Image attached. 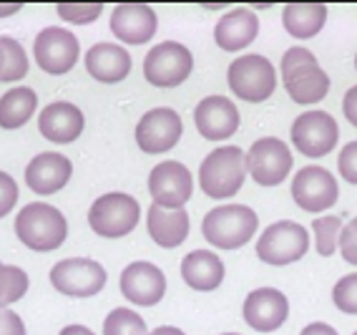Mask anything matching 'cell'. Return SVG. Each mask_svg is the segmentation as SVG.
<instances>
[{
  "label": "cell",
  "mask_w": 357,
  "mask_h": 335,
  "mask_svg": "<svg viewBox=\"0 0 357 335\" xmlns=\"http://www.w3.org/2000/svg\"><path fill=\"white\" fill-rule=\"evenodd\" d=\"M280 71L287 94L300 106L319 103L330 91V76L319 68L314 53L302 48V45H294L282 56Z\"/></svg>",
  "instance_id": "obj_1"
},
{
  "label": "cell",
  "mask_w": 357,
  "mask_h": 335,
  "mask_svg": "<svg viewBox=\"0 0 357 335\" xmlns=\"http://www.w3.org/2000/svg\"><path fill=\"white\" fill-rule=\"evenodd\" d=\"M15 234L26 247L36 252L58 250L68 237V222L53 204L31 202L15 217Z\"/></svg>",
  "instance_id": "obj_2"
},
{
  "label": "cell",
  "mask_w": 357,
  "mask_h": 335,
  "mask_svg": "<svg viewBox=\"0 0 357 335\" xmlns=\"http://www.w3.org/2000/svg\"><path fill=\"white\" fill-rule=\"evenodd\" d=\"M247 179V154L239 147H217L199 167V187L211 200H229Z\"/></svg>",
  "instance_id": "obj_3"
},
{
  "label": "cell",
  "mask_w": 357,
  "mask_h": 335,
  "mask_svg": "<svg viewBox=\"0 0 357 335\" xmlns=\"http://www.w3.org/2000/svg\"><path fill=\"white\" fill-rule=\"evenodd\" d=\"M257 227H259V217L252 207L224 204L206 212L204 222H202V234L211 247L236 250L255 237Z\"/></svg>",
  "instance_id": "obj_4"
},
{
  "label": "cell",
  "mask_w": 357,
  "mask_h": 335,
  "mask_svg": "<svg viewBox=\"0 0 357 335\" xmlns=\"http://www.w3.org/2000/svg\"><path fill=\"white\" fill-rule=\"evenodd\" d=\"M141 219V204L126 192H109L101 194L89 209L91 230L101 237H126L134 232Z\"/></svg>",
  "instance_id": "obj_5"
},
{
  "label": "cell",
  "mask_w": 357,
  "mask_h": 335,
  "mask_svg": "<svg viewBox=\"0 0 357 335\" xmlns=\"http://www.w3.org/2000/svg\"><path fill=\"white\" fill-rule=\"evenodd\" d=\"M227 81H229V89L242 101L259 103L275 94L277 71L269 59H264L259 53H247V56H239L229 64Z\"/></svg>",
  "instance_id": "obj_6"
},
{
  "label": "cell",
  "mask_w": 357,
  "mask_h": 335,
  "mask_svg": "<svg viewBox=\"0 0 357 335\" xmlns=\"http://www.w3.org/2000/svg\"><path fill=\"white\" fill-rule=\"evenodd\" d=\"M310 250V232L292 219H280L259 234L257 258L267 265H292Z\"/></svg>",
  "instance_id": "obj_7"
},
{
  "label": "cell",
  "mask_w": 357,
  "mask_h": 335,
  "mask_svg": "<svg viewBox=\"0 0 357 335\" xmlns=\"http://www.w3.org/2000/svg\"><path fill=\"white\" fill-rule=\"evenodd\" d=\"M194 68V56L186 45L176 40H164L153 45L144 59V76L151 86L159 89H174L184 84Z\"/></svg>",
  "instance_id": "obj_8"
},
{
  "label": "cell",
  "mask_w": 357,
  "mask_h": 335,
  "mask_svg": "<svg viewBox=\"0 0 357 335\" xmlns=\"http://www.w3.org/2000/svg\"><path fill=\"white\" fill-rule=\"evenodd\" d=\"M247 172L259 187H277L292 172V151L277 136H264L249 147Z\"/></svg>",
  "instance_id": "obj_9"
},
{
  "label": "cell",
  "mask_w": 357,
  "mask_h": 335,
  "mask_svg": "<svg viewBox=\"0 0 357 335\" xmlns=\"http://www.w3.org/2000/svg\"><path fill=\"white\" fill-rule=\"evenodd\" d=\"M106 267L89 258H68L51 267L53 288L70 297L98 295L106 285Z\"/></svg>",
  "instance_id": "obj_10"
},
{
  "label": "cell",
  "mask_w": 357,
  "mask_h": 335,
  "mask_svg": "<svg viewBox=\"0 0 357 335\" xmlns=\"http://www.w3.org/2000/svg\"><path fill=\"white\" fill-rule=\"evenodd\" d=\"M340 142V126L327 111H305L292 124V144L300 149V154L317 159L327 156Z\"/></svg>",
  "instance_id": "obj_11"
},
{
  "label": "cell",
  "mask_w": 357,
  "mask_h": 335,
  "mask_svg": "<svg viewBox=\"0 0 357 335\" xmlns=\"http://www.w3.org/2000/svg\"><path fill=\"white\" fill-rule=\"evenodd\" d=\"M33 56H36V61H38V66L45 73L61 76V73H68L78 64L81 45H78V38L68 28L51 26V28H43L36 36Z\"/></svg>",
  "instance_id": "obj_12"
},
{
  "label": "cell",
  "mask_w": 357,
  "mask_h": 335,
  "mask_svg": "<svg viewBox=\"0 0 357 335\" xmlns=\"http://www.w3.org/2000/svg\"><path fill=\"white\" fill-rule=\"evenodd\" d=\"M194 192V177L181 161H161L149 174V194L153 204L164 209H181Z\"/></svg>",
  "instance_id": "obj_13"
},
{
  "label": "cell",
  "mask_w": 357,
  "mask_h": 335,
  "mask_svg": "<svg viewBox=\"0 0 357 335\" xmlns=\"http://www.w3.org/2000/svg\"><path fill=\"white\" fill-rule=\"evenodd\" d=\"M340 197L337 179L325 167H302L292 179V200L307 212H325Z\"/></svg>",
  "instance_id": "obj_14"
},
{
  "label": "cell",
  "mask_w": 357,
  "mask_h": 335,
  "mask_svg": "<svg viewBox=\"0 0 357 335\" xmlns=\"http://www.w3.org/2000/svg\"><path fill=\"white\" fill-rule=\"evenodd\" d=\"M181 131H184V124H181V117L176 111L169 109V106H159V109L146 111L139 119L136 144L146 154H161V151H169V149L176 147L178 139H181Z\"/></svg>",
  "instance_id": "obj_15"
},
{
  "label": "cell",
  "mask_w": 357,
  "mask_h": 335,
  "mask_svg": "<svg viewBox=\"0 0 357 335\" xmlns=\"http://www.w3.org/2000/svg\"><path fill=\"white\" fill-rule=\"evenodd\" d=\"M242 315L249 328H255L257 333L280 330L289 315L287 295L280 292L277 288H259V290H252L247 295V300H244Z\"/></svg>",
  "instance_id": "obj_16"
},
{
  "label": "cell",
  "mask_w": 357,
  "mask_h": 335,
  "mask_svg": "<svg viewBox=\"0 0 357 335\" xmlns=\"http://www.w3.org/2000/svg\"><path fill=\"white\" fill-rule=\"evenodd\" d=\"M239 109L227 96H206L194 109V124L197 131L209 142H224L236 134L239 129Z\"/></svg>",
  "instance_id": "obj_17"
},
{
  "label": "cell",
  "mask_w": 357,
  "mask_h": 335,
  "mask_svg": "<svg viewBox=\"0 0 357 335\" xmlns=\"http://www.w3.org/2000/svg\"><path fill=\"white\" fill-rule=\"evenodd\" d=\"M166 277L153 262H131L121 272V295L139 308H151L164 297Z\"/></svg>",
  "instance_id": "obj_18"
},
{
  "label": "cell",
  "mask_w": 357,
  "mask_h": 335,
  "mask_svg": "<svg viewBox=\"0 0 357 335\" xmlns=\"http://www.w3.org/2000/svg\"><path fill=\"white\" fill-rule=\"evenodd\" d=\"M156 26H159V18L151 6L123 3V6H116L111 13V31L121 43L128 45L149 43L156 33Z\"/></svg>",
  "instance_id": "obj_19"
},
{
  "label": "cell",
  "mask_w": 357,
  "mask_h": 335,
  "mask_svg": "<svg viewBox=\"0 0 357 335\" xmlns=\"http://www.w3.org/2000/svg\"><path fill=\"white\" fill-rule=\"evenodd\" d=\"M70 174H73V164L68 156L58 151H40L26 167V184L36 194H56L68 184Z\"/></svg>",
  "instance_id": "obj_20"
},
{
  "label": "cell",
  "mask_w": 357,
  "mask_h": 335,
  "mask_svg": "<svg viewBox=\"0 0 357 335\" xmlns=\"http://www.w3.org/2000/svg\"><path fill=\"white\" fill-rule=\"evenodd\" d=\"M38 129L48 142L70 144V142H76L83 131V114L76 103L53 101L40 111Z\"/></svg>",
  "instance_id": "obj_21"
},
{
  "label": "cell",
  "mask_w": 357,
  "mask_h": 335,
  "mask_svg": "<svg viewBox=\"0 0 357 335\" xmlns=\"http://www.w3.org/2000/svg\"><path fill=\"white\" fill-rule=\"evenodd\" d=\"M257 33H259V18L255 10L234 8L219 18L217 28H214V40L224 51H242L255 43Z\"/></svg>",
  "instance_id": "obj_22"
},
{
  "label": "cell",
  "mask_w": 357,
  "mask_h": 335,
  "mask_svg": "<svg viewBox=\"0 0 357 335\" xmlns=\"http://www.w3.org/2000/svg\"><path fill=\"white\" fill-rule=\"evenodd\" d=\"M86 68L101 84H119L131 71V56L119 43H96L86 53Z\"/></svg>",
  "instance_id": "obj_23"
},
{
  "label": "cell",
  "mask_w": 357,
  "mask_h": 335,
  "mask_svg": "<svg viewBox=\"0 0 357 335\" xmlns=\"http://www.w3.org/2000/svg\"><path fill=\"white\" fill-rule=\"evenodd\" d=\"M181 277L194 290H217L224 280V262L219 260L217 252L194 250L181 260Z\"/></svg>",
  "instance_id": "obj_24"
},
{
  "label": "cell",
  "mask_w": 357,
  "mask_h": 335,
  "mask_svg": "<svg viewBox=\"0 0 357 335\" xmlns=\"http://www.w3.org/2000/svg\"><path fill=\"white\" fill-rule=\"evenodd\" d=\"M149 234L159 247H178L189 237V214L186 209H164L159 204L149 207Z\"/></svg>",
  "instance_id": "obj_25"
},
{
  "label": "cell",
  "mask_w": 357,
  "mask_h": 335,
  "mask_svg": "<svg viewBox=\"0 0 357 335\" xmlns=\"http://www.w3.org/2000/svg\"><path fill=\"white\" fill-rule=\"evenodd\" d=\"M38 109V94L28 86H13L0 96V129H20Z\"/></svg>",
  "instance_id": "obj_26"
},
{
  "label": "cell",
  "mask_w": 357,
  "mask_h": 335,
  "mask_svg": "<svg viewBox=\"0 0 357 335\" xmlns=\"http://www.w3.org/2000/svg\"><path fill=\"white\" fill-rule=\"evenodd\" d=\"M327 20V6L319 3H289L282 10V23L287 28L289 36L294 38H312L322 31Z\"/></svg>",
  "instance_id": "obj_27"
},
{
  "label": "cell",
  "mask_w": 357,
  "mask_h": 335,
  "mask_svg": "<svg viewBox=\"0 0 357 335\" xmlns=\"http://www.w3.org/2000/svg\"><path fill=\"white\" fill-rule=\"evenodd\" d=\"M28 73V56L10 36H0V84H13Z\"/></svg>",
  "instance_id": "obj_28"
},
{
  "label": "cell",
  "mask_w": 357,
  "mask_h": 335,
  "mask_svg": "<svg viewBox=\"0 0 357 335\" xmlns=\"http://www.w3.org/2000/svg\"><path fill=\"white\" fill-rule=\"evenodd\" d=\"M28 285H31V280H28L23 267L0 265V308L18 303L20 297L28 292Z\"/></svg>",
  "instance_id": "obj_29"
},
{
  "label": "cell",
  "mask_w": 357,
  "mask_h": 335,
  "mask_svg": "<svg viewBox=\"0 0 357 335\" xmlns=\"http://www.w3.org/2000/svg\"><path fill=\"white\" fill-rule=\"evenodd\" d=\"M103 335H149V328L136 310L116 308L103 320Z\"/></svg>",
  "instance_id": "obj_30"
},
{
  "label": "cell",
  "mask_w": 357,
  "mask_h": 335,
  "mask_svg": "<svg viewBox=\"0 0 357 335\" xmlns=\"http://www.w3.org/2000/svg\"><path fill=\"white\" fill-rule=\"evenodd\" d=\"M314 230V250L322 255V258H330L337 250V239L342 232V222L335 214H325V217H317L312 222Z\"/></svg>",
  "instance_id": "obj_31"
},
{
  "label": "cell",
  "mask_w": 357,
  "mask_h": 335,
  "mask_svg": "<svg viewBox=\"0 0 357 335\" xmlns=\"http://www.w3.org/2000/svg\"><path fill=\"white\" fill-rule=\"evenodd\" d=\"M332 300L342 313L347 315H357V272H350L337 280V285L332 288Z\"/></svg>",
  "instance_id": "obj_32"
},
{
  "label": "cell",
  "mask_w": 357,
  "mask_h": 335,
  "mask_svg": "<svg viewBox=\"0 0 357 335\" xmlns=\"http://www.w3.org/2000/svg\"><path fill=\"white\" fill-rule=\"evenodd\" d=\"M103 6L98 3H86V6H73V3H63L58 6V18L68 20V23H76V26H86V23H93V20L101 15Z\"/></svg>",
  "instance_id": "obj_33"
},
{
  "label": "cell",
  "mask_w": 357,
  "mask_h": 335,
  "mask_svg": "<svg viewBox=\"0 0 357 335\" xmlns=\"http://www.w3.org/2000/svg\"><path fill=\"white\" fill-rule=\"evenodd\" d=\"M340 255L347 265H357V217L347 225H342V232L337 239Z\"/></svg>",
  "instance_id": "obj_34"
},
{
  "label": "cell",
  "mask_w": 357,
  "mask_h": 335,
  "mask_svg": "<svg viewBox=\"0 0 357 335\" xmlns=\"http://www.w3.org/2000/svg\"><path fill=\"white\" fill-rule=\"evenodd\" d=\"M340 177H342L347 184H357V142H350L347 147H342L337 159Z\"/></svg>",
  "instance_id": "obj_35"
},
{
  "label": "cell",
  "mask_w": 357,
  "mask_h": 335,
  "mask_svg": "<svg viewBox=\"0 0 357 335\" xmlns=\"http://www.w3.org/2000/svg\"><path fill=\"white\" fill-rule=\"evenodd\" d=\"M18 184L8 172H0V217H6L15 204H18Z\"/></svg>",
  "instance_id": "obj_36"
},
{
  "label": "cell",
  "mask_w": 357,
  "mask_h": 335,
  "mask_svg": "<svg viewBox=\"0 0 357 335\" xmlns=\"http://www.w3.org/2000/svg\"><path fill=\"white\" fill-rule=\"evenodd\" d=\"M0 335H26V325L10 308H0Z\"/></svg>",
  "instance_id": "obj_37"
},
{
  "label": "cell",
  "mask_w": 357,
  "mask_h": 335,
  "mask_svg": "<svg viewBox=\"0 0 357 335\" xmlns=\"http://www.w3.org/2000/svg\"><path fill=\"white\" fill-rule=\"evenodd\" d=\"M342 114H344V119L352 124V126H357V86L347 89V94H344V98H342Z\"/></svg>",
  "instance_id": "obj_38"
},
{
  "label": "cell",
  "mask_w": 357,
  "mask_h": 335,
  "mask_svg": "<svg viewBox=\"0 0 357 335\" xmlns=\"http://www.w3.org/2000/svg\"><path fill=\"white\" fill-rule=\"evenodd\" d=\"M300 335H340V333L332 325H327V322H310L307 328H302Z\"/></svg>",
  "instance_id": "obj_39"
},
{
  "label": "cell",
  "mask_w": 357,
  "mask_h": 335,
  "mask_svg": "<svg viewBox=\"0 0 357 335\" xmlns=\"http://www.w3.org/2000/svg\"><path fill=\"white\" fill-rule=\"evenodd\" d=\"M61 335H96V333L89 330L86 325H66V328L61 330Z\"/></svg>",
  "instance_id": "obj_40"
},
{
  "label": "cell",
  "mask_w": 357,
  "mask_h": 335,
  "mask_svg": "<svg viewBox=\"0 0 357 335\" xmlns=\"http://www.w3.org/2000/svg\"><path fill=\"white\" fill-rule=\"evenodd\" d=\"M149 335H186V333H184V330L174 328V325H161V328L151 330Z\"/></svg>",
  "instance_id": "obj_41"
},
{
  "label": "cell",
  "mask_w": 357,
  "mask_h": 335,
  "mask_svg": "<svg viewBox=\"0 0 357 335\" xmlns=\"http://www.w3.org/2000/svg\"><path fill=\"white\" fill-rule=\"evenodd\" d=\"M20 10V6H8V8H0V18L3 15H13V13H18Z\"/></svg>",
  "instance_id": "obj_42"
},
{
  "label": "cell",
  "mask_w": 357,
  "mask_h": 335,
  "mask_svg": "<svg viewBox=\"0 0 357 335\" xmlns=\"http://www.w3.org/2000/svg\"><path fill=\"white\" fill-rule=\"evenodd\" d=\"M222 335H239V333H222Z\"/></svg>",
  "instance_id": "obj_43"
},
{
  "label": "cell",
  "mask_w": 357,
  "mask_h": 335,
  "mask_svg": "<svg viewBox=\"0 0 357 335\" xmlns=\"http://www.w3.org/2000/svg\"><path fill=\"white\" fill-rule=\"evenodd\" d=\"M355 68H357V56H355Z\"/></svg>",
  "instance_id": "obj_44"
},
{
  "label": "cell",
  "mask_w": 357,
  "mask_h": 335,
  "mask_svg": "<svg viewBox=\"0 0 357 335\" xmlns=\"http://www.w3.org/2000/svg\"><path fill=\"white\" fill-rule=\"evenodd\" d=\"M352 335H357V330H355V333H352Z\"/></svg>",
  "instance_id": "obj_45"
}]
</instances>
